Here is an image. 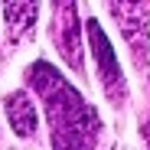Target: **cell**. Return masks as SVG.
Segmentation results:
<instances>
[{"mask_svg":"<svg viewBox=\"0 0 150 150\" xmlns=\"http://www.w3.org/2000/svg\"><path fill=\"white\" fill-rule=\"evenodd\" d=\"M39 16V0H4V20L10 39H23L36 30Z\"/></svg>","mask_w":150,"mask_h":150,"instance_id":"4","label":"cell"},{"mask_svg":"<svg viewBox=\"0 0 150 150\" xmlns=\"http://www.w3.org/2000/svg\"><path fill=\"white\" fill-rule=\"evenodd\" d=\"M79 36H82V26H79V16H75V0H52V39L72 69H82Z\"/></svg>","mask_w":150,"mask_h":150,"instance_id":"2","label":"cell"},{"mask_svg":"<svg viewBox=\"0 0 150 150\" xmlns=\"http://www.w3.org/2000/svg\"><path fill=\"white\" fill-rule=\"evenodd\" d=\"M88 39H91V56H95L98 69H101L108 98L121 101V98H124V75H121V65H117V59L111 52V42H108L105 30L98 26V20H88Z\"/></svg>","mask_w":150,"mask_h":150,"instance_id":"3","label":"cell"},{"mask_svg":"<svg viewBox=\"0 0 150 150\" xmlns=\"http://www.w3.org/2000/svg\"><path fill=\"white\" fill-rule=\"evenodd\" d=\"M30 85L46 101V114H49V124H52L56 147H91L95 144V134L101 127L95 108L85 105L82 95L49 62H36L30 69Z\"/></svg>","mask_w":150,"mask_h":150,"instance_id":"1","label":"cell"},{"mask_svg":"<svg viewBox=\"0 0 150 150\" xmlns=\"http://www.w3.org/2000/svg\"><path fill=\"white\" fill-rule=\"evenodd\" d=\"M4 108H7V121H10L16 137H33L36 134V105L26 91H10Z\"/></svg>","mask_w":150,"mask_h":150,"instance_id":"5","label":"cell"}]
</instances>
